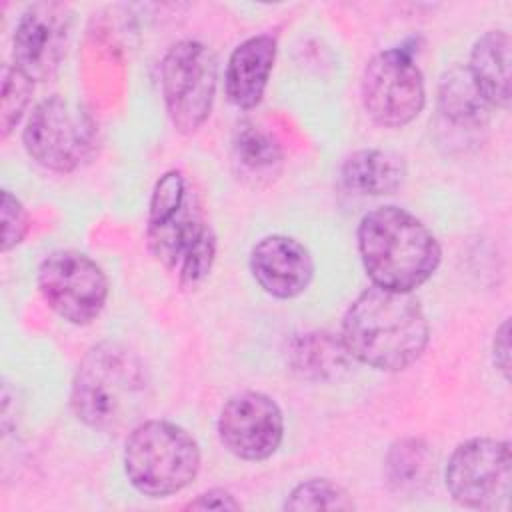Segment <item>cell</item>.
<instances>
[{
  "label": "cell",
  "instance_id": "obj_19",
  "mask_svg": "<svg viewBox=\"0 0 512 512\" xmlns=\"http://www.w3.org/2000/svg\"><path fill=\"white\" fill-rule=\"evenodd\" d=\"M282 160V146L270 132L254 122H240L236 126L232 136V162L242 178L268 182L280 172Z\"/></svg>",
  "mask_w": 512,
  "mask_h": 512
},
{
  "label": "cell",
  "instance_id": "obj_14",
  "mask_svg": "<svg viewBox=\"0 0 512 512\" xmlns=\"http://www.w3.org/2000/svg\"><path fill=\"white\" fill-rule=\"evenodd\" d=\"M276 38L270 34L250 36L240 42L226 64L224 86L228 100L240 108H256L266 92L274 60H276Z\"/></svg>",
  "mask_w": 512,
  "mask_h": 512
},
{
  "label": "cell",
  "instance_id": "obj_9",
  "mask_svg": "<svg viewBox=\"0 0 512 512\" xmlns=\"http://www.w3.org/2000/svg\"><path fill=\"white\" fill-rule=\"evenodd\" d=\"M510 478V442L486 436L458 444L444 472L452 500L472 510L504 506L510 496Z\"/></svg>",
  "mask_w": 512,
  "mask_h": 512
},
{
  "label": "cell",
  "instance_id": "obj_22",
  "mask_svg": "<svg viewBox=\"0 0 512 512\" xmlns=\"http://www.w3.org/2000/svg\"><path fill=\"white\" fill-rule=\"evenodd\" d=\"M34 92V82L24 76L14 66H4L2 70V104H0V134L6 140L12 130L20 124L30 98Z\"/></svg>",
  "mask_w": 512,
  "mask_h": 512
},
{
  "label": "cell",
  "instance_id": "obj_8",
  "mask_svg": "<svg viewBox=\"0 0 512 512\" xmlns=\"http://www.w3.org/2000/svg\"><path fill=\"white\" fill-rule=\"evenodd\" d=\"M36 284L46 306L74 326L92 324L108 300L104 270L78 250L50 252L38 266Z\"/></svg>",
  "mask_w": 512,
  "mask_h": 512
},
{
  "label": "cell",
  "instance_id": "obj_10",
  "mask_svg": "<svg viewBox=\"0 0 512 512\" xmlns=\"http://www.w3.org/2000/svg\"><path fill=\"white\" fill-rule=\"evenodd\" d=\"M366 114L384 128H402L426 104L424 76L406 48H388L370 58L362 74Z\"/></svg>",
  "mask_w": 512,
  "mask_h": 512
},
{
  "label": "cell",
  "instance_id": "obj_21",
  "mask_svg": "<svg viewBox=\"0 0 512 512\" xmlns=\"http://www.w3.org/2000/svg\"><path fill=\"white\" fill-rule=\"evenodd\" d=\"M284 510H354L350 494L332 480L312 478L290 490Z\"/></svg>",
  "mask_w": 512,
  "mask_h": 512
},
{
  "label": "cell",
  "instance_id": "obj_5",
  "mask_svg": "<svg viewBox=\"0 0 512 512\" xmlns=\"http://www.w3.org/2000/svg\"><path fill=\"white\" fill-rule=\"evenodd\" d=\"M124 474L148 498H166L188 488L200 472L194 436L168 420L138 422L124 442Z\"/></svg>",
  "mask_w": 512,
  "mask_h": 512
},
{
  "label": "cell",
  "instance_id": "obj_12",
  "mask_svg": "<svg viewBox=\"0 0 512 512\" xmlns=\"http://www.w3.org/2000/svg\"><path fill=\"white\" fill-rule=\"evenodd\" d=\"M216 430L222 446L232 456L260 462L280 448L284 416L276 400L268 394L244 390L224 402Z\"/></svg>",
  "mask_w": 512,
  "mask_h": 512
},
{
  "label": "cell",
  "instance_id": "obj_20",
  "mask_svg": "<svg viewBox=\"0 0 512 512\" xmlns=\"http://www.w3.org/2000/svg\"><path fill=\"white\" fill-rule=\"evenodd\" d=\"M434 456L420 438L396 440L384 462L386 482L394 492L406 494L424 486L432 474Z\"/></svg>",
  "mask_w": 512,
  "mask_h": 512
},
{
  "label": "cell",
  "instance_id": "obj_16",
  "mask_svg": "<svg viewBox=\"0 0 512 512\" xmlns=\"http://www.w3.org/2000/svg\"><path fill=\"white\" fill-rule=\"evenodd\" d=\"M406 178L404 160L378 148H362L352 152L340 168V180L346 190L358 196L394 194Z\"/></svg>",
  "mask_w": 512,
  "mask_h": 512
},
{
  "label": "cell",
  "instance_id": "obj_18",
  "mask_svg": "<svg viewBox=\"0 0 512 512\" xmlns=\"http://www.w3.org/2000/svg\"><path fill=\"white\" fill-rule=\"evenodd\" d=\"M438 110L446 122L474 130L488 124L492 106L478 90L470 70L462 64H454L440 76Z\"/></svg>",
  "mask_w": 512,
  "mask_h": 512
},
{
  "label": "cell",
  "instance_id": "obj_23",
  "mask_svg": "<svg viewBox=\"0 0 512 512\" xmlns=\"http://www.w3.org/2000/svg\"><path fill=\"white\" fill-rule=\"evenodd\" d=\"M0 214H2V252H10L26 238L30 228V216L24 204L10 190H2Z\"/></svg>",
  "mask_w": 512,
  "mask_h": 512
},
{
  "label": "cell",
  "instance_id": "obj_17",
  "mask_svg": "<svg viewBox=\"0 0 512 512\" xmlns=\"http://www.w3.org/2000/svg\"><path fill=\"white\" fill-rule=\"evenodd\" d=\"M342 338L332 332H304L294 336L286 348V364L290 370L312 382L334 380L350 366Z\"/></svg>",
  "mask_w": 512,
  "mask_h": 512
},
{
  "label": "cell",
  "instance_id": "obj_11",
  "mask_svg": "<svg viewBox=\"0 0 512 512\" xmlns=\"http://www.w3.org/2000/svg\"><path fill=\"white\" fill-rule=\"evenodd\" d=\"M72 10L62 2L30 4L12 36V66L32 82L50 80L62 66L72 38Z\"/></svg>",
  "mask_w": 512,
  "mask_h": 512
},
{
  "label": "cell",
  "instance_id": "obj_7",
  "mask_svg": "<svg viewBox=\"0 0 512 512\" xmlns=\"http://www.w3.org/2000/svg\"><path fill=\"white\" fill-rule=\"evenodd\" d=\"M160 84L172 126L182 134H192L208 120L214 106L216 56L198 40H180L162 58Z\"/></svg>",
  "mask_w": 512,
  "mask_h": 512
},
{
  "label": "cell",
  "instance_id": "obj_13",
  "mask_svg": "<svg viewBox=\"0 0 512 512\" xmlns=\"http://www.w3.org/2000/svg\"><path fill=\"white\" fill-rule=\"evenodd\" d=\"M250 272L266 294L278 300H290L310 286L314 260L308 248L296 238L270 234L254 244Z\"/></svg>",
  "mask_w": 512,
  "mask_h": 512
},
{
  "label": "cell",
  "instance_id": "obj_15",
  "mask_svg": "<svg viewBox=\"0 0 512 512\" xmlns=\"http://www.w3.org/2000/svg\"><path fill=\"white\" fill-rule=\"evenodd\" d=\"M478 90L492 108L510 104V36L504 30L484 32L470 50L466 64Z\"/></svg>",
  "mask_w": 512,
  "mask_h": 512
},
{
  "label": "cell",
  "instance_id": "obj_1",
  "mask_svg": "<svg viewBox=\"0 0 512 512\" xmlns=\"http://www.w3.org/2000/svg\"><path fill=\"white\" fill-rule=\"evenodd\" d=\"M340 338L352 360L374 370L400 372L424 354L430 326L412 292L372 284L346 308Z\"/></svg>",
  "mask_w": 512,
  "mask_h": 512
},
{
  "label": "cell",
  "instance_id": "obj_2",
  "mask_svg": "<svg viewBox=\"0 0 512 512\" xmlns=\"http://www.w3.org/2000/svg\"><path fill=\"white\" fill-rule=\"evenodd\" d=\"M146 244L184 290L198 288L214 266L216 234L180 170L164 172L154 184L146 218Z\"/></svg>",
  "mask_w": 512,
  "mask_h": 512
},
{
  "label": "cell",
  "instance_id": "obj_25",
  "mask_svg": "<svg viewBox=\"0 0 512 512\" xmlns=\"http://www.w3.org/2000/svg\"><path fill=\"white\" fill-rule=\"evenodd\" d=\"M492 362L496 370L508 380L510 376V320H502L492 338Z\"/></svg>",
  "mask_w": 512,
  "mask_h": 512
},
{
  "label": "cell",
  "instance_id": "obj_6",
  "mask_svg": "<svg viewBox=\"0 0 512 512\" xmlns=\"http://www.w3.org/2000/svg\"><path fill=\"white\" fill-rule=\"evenodd\" d=\"M96 124L76 102L50 96L34 106L22 130L28 156L42 168L58 174L74 172L96 150Z\"/></svg>",
  "mask_w": 512,
  "mask_h": 512
},
{
  "label": "cell",
  "instance_id": "obj_24",
  "mask_svg": "<svg viewBox=\"0 0 512 512\" xmlns=\"http://www.w3.org/2000/svg\"><path fill=\"white\" fill-rule=\"evenodd\" d=\"M186 510H240V502L224 488H210L190 500Z\"/></svg>",
  "mask_w": 512,
  "mask_h": 512
},
{
  "label": "cell",
  "instance_id": "obj_3",
  "mask_svg": "<svg viewBox=\"0 0 512 512\" xmlns=\"http://www.w3.org/2000/svg\"><path fill=\"white\" fill-rule=\"evenodd\" d=\"M358 252L374 286L412 292L440 266L442 248L412 212L388 204L366 212L356 230Z\"/></svg>",
  "mask_w": 512,
  "mask_h": 512
},
{
  "label": "cell",
  "instance_id": "obj_4",
  "mask_svg": "<svg viewBox=\"0 0 512 512\" xmlns=\"http://www.w3.org/2000/svg\"><path fill=\"white\" fill-rule=\"evenodd\" d=\"M148 402V374L140 356L120 342H100L80 360L70 388L74 416L96 432L128 426Z\"/></svg>",
  "mask_w": 512,
  "mask_h": 512
}]
</instances>
